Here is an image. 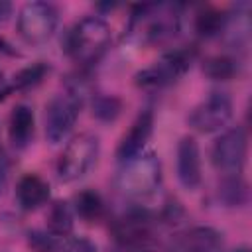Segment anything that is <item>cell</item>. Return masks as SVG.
<instances>
[{"instance_id":"cell-22","label":"cell","mask_w":252,"mask_h":252,"mask_svg":"<svg viewBox=\"0 0 252 252\" xmlns=\"http://www.w3.org/2000/svg\"><path fill=\"white\" fill-rule=\"evenodd\" d=\"M93 108H94V114H96L98 118L110 120V118H114V116L118 114L120 102H118L116 98H112V96H98V98L94 100Z\"/></svg>"},{"instance_id":"cell-17","label":"cell","mask_w":252,"mask_h":252,"mask_svg":"<svg viewBox=\"0 0 252 252\" xmlns=\"http://www.w3.org/2000/svg\"><path fill=\"white\" fill-rule=\"evenodd\" d=\"M219 199L228 207L242 205L248 199V187L244 179L240 175H224L219 185Z\"/></svg>"},{"instance_id":"cell-4","label":"cell","mask_w":252,"mask_h":252,"mask_svg":"<svg viewBox=\"0 0 252 252\" xmlns=\"http://www.w3.org/2000/svg\"><path fill=\"white\" fill-rule=\"evenodd\" d=\"M57 8L49 2H28L18 12V33L26 43H45L57 28Z\"/></svg>"},{"instance_id":"cell-3","label":"cell","mask_w":252,"mask_h":252,"mask_svg":"<svg viewBox=\"0 0 252 252\" xmlns=\"http://www.w3.org/2000/svg\"><path fill=\"white\" fill-rule=\"evenodd\" d=\"M98 150H100V144H98V138L94 134L83 132V134L73 136L57 159L59 179L67 181V183L81 179L96 163Z\"/></svg>"},{"instance_id":"cell-1","label":"cell","mask_w":252,"mask_h":252,"mask_svg":"<svg viewBox=\"0 0 252 252\" xmlns=\"http://www.w3.org/2000/svg\"><path fill=\"white\" fill-rule=\"evenodd\" d=\"M161 183V163L154 152H140L134 158L120 161L114 177L116 189L134 199L148 197L158 191Z\"/></svg>"},{"instance_id":"cell-12","label":"cell","mask_w":252,"mask_h":252,"mask_svg":"<svg viewBox=\"0 0 252 252\" xmlns=\"http://www.w3.org/2000/svg\"><path fill=\"white\" fill-rule=\"evenodd\" d=\"M152 130H154V114H152V110H142L130 124L128 132L120 138V144L116 148L118 159L124 161L128 158H134L140 152H144V146L152 136Z\"/></svg>"},{"instance_id":"cell-16","label":"cell","mask_w":252,"mask_h":252,"mask_svg":"<svg viewBox=\"0 0 252 252\" xmlns=\"http://www.w3.org/2000/svg\"><path fill=\"white\" fill-rule=\"evenodd\" d=\"M47 230L59 238H65L73 230V209L65 201H55L47 213Z\"/></svg>"},{"instance_id":"cell-19","label":"cell","mask_w":252,"mask_h":252,"mask_svg":"<svg viewBox=\"0 0 252 252\" xmlns=\"http://www.w3.org/2000/svg\"><path fill=\"white\" fill-rule=\"evenodd\" d=\"M226 24H228V16H224L222 12H217V10H205L195 20L197 32L201 35H207V37L217 35L222 30H226Z\"/></svg>"},{"instance_id":"cell-10","label":"cell","mask_w":252,"mask_h":252,"mask_svg":"<svg viewBox=\"0 0 252 252\" xmlns=\"http://www.w3.org/2000/svg\"><path fill=\"white\" fill-rule=\"evenodd\" d=\"M222 234L213 226L187 228L167 242V252H220Z\"/></svg>"},{"instance_id":"cell-15","label":"cell","mask_w":252,"mask_h":252,"mask_svg":"<svg viewBox=\"0 0 252 252\" xmlns=\"http://www.w3.org/2000/svg\"><path fill=\"white\" fill-rule=\"evenodd\" d=\"M73 209H75V213H77L83 220L94 222V220H98V219L104 215V201H102V197H100L96 191H93V189H83V191H79V193L75 195V199H73Z\"/></svg>"},{"instance_id":"cell-9","label":"cell","mask_w":252,"mask_h":252,"mask_svg":"<svg viewBox=\"0 0 252 252\" xmlns=\"http://www.w3.org/2000/svg\"><path fill=\"white\" fill-rule=\"evenodd\" d=\"M232 116V100L226 93H211L203 102H199L191 114L189 124L197 132H217L228 124Z\"/></svg>"},{"instance_id":"cell-21","label":"cell","mask_w":252,"mask_h":252,"mask_svg":"<svg viewBox=\"0 0 252 252\" xmlns=\"http://www.w3.org/2000/svg\"><path fill=\"white\" fill-rule=\"evenodd\" d=\"M28 244L33 252H61V238L51 234L49 230H30Z\"/></svg>"},{"instance_id":"cell-25","label":"cell","mask_w":252,"mask_h":252,"mask_svg":"<svg viewBox=\"0 0 252 252\" xmlns=\"http://www.w3.org/2000/svg\"><path fill=\"white\" fill-rule=\"evenodd\" d=\"M10 14H12V4H10V2L0 0V22H6Z\"/></svg>"},{"instance_id":"cell-14","label":"cell","mask_w":252,"mask_h":252,"mask_svg":"<svg viewBox=\"0 0 252 252\" xmlns=\"http://www.w3.org/2000/svg\"><path fill=\"white\" fill-rule=\"evenodd\" d=\"M8 136L14 148H26L33 138V112L28 104H16L8 118Z\"/></svg>"},{"instance_id":"cell-2","label":"cell","mask_w":252,"mask_h":252,"mask_svg":"<svg viewBox=\"0 0 252 252\" xmlns=\"http://www.w3.org/2000/svg\"><path fill=\"white\" fill-rule=\"evenodd\" d=\"M110 43V28L98 16L79 20L67 33L65 49L81 65L96 63Z\"/></svg>"},{"instance_id":"cell-13","label":"cell","mask_w":252,"mask_h":252,"mask_svg":"<svg viewBox=\"0 0 252 252\" xmlns=\"http://www.w3.org/2000/svg\"><path fill=\"white\" fill-rule=\"evenodd\" d=\"M16 199L24 211H33L47 203L49 199V185L37 173H26L20 177L16 185Z\"/></svg>"},{"instance_id":"cell-5","label":"cell","mask_w":252,"mask_h":252,"mask_svg":"<svg viewBox=\"0 0 252 252\" xmlns=\"http://www.w3.org/2000/svg\"><path fill=\"white\" fill-rule=\"evenodd\" d=\"M246 152H248V138L244 128L242 126L228 128L213 144L211 150L213 165L224 175H240L246 163Z\"/></svg>"},{"instance_id":"cell-23","label":"cell","mask_w":252,"mask_h":252,"mask_svg":"<svg viewBox=\"0 0 252 252\" xmlns=\"http://www.w3.org/2000/svg\"><path fill=\"white\" fill-rule=\"evenodd\" d=\"M61 252H96V246L93 240L85 238V236H75L63 242Z\"/></svg>"},{"instance_id":"cell-18","label":"cell","mask_w":252,"mask_h":252,"mask_svg":"<svg viewBox=\"0 0 252 252\" xmlns=\"http://www.w3.org/2000/svg\"><path fill=\"white\" fill-rule=\"evenodd\" d=\"M238 65L228 55H213L203 61V73L215 81H228L236 75Z\"/></svg>"},{"instance_id":"cell-20","label":"cell","mask_w":252,"mask_h":252,"mask_svg":"<svg viewBox=\"0 0 252 252\" xmlns=\"http://www.w3.org/2000/svg\"><path fill=\"white\" fill-rule=\"evenodd\" d=\"M45 73H47V67L41 61H37L33 65H28V67L20 69L14 75V79L10 81L12 83V89H30V87L37 85L45 77Z\"/></svg>"},{"instance_id":"cell-7","label":"cell","mask_w":252,"mask_h":252,"mask_svg":"<svg viewBox=\"0 0 252 252\" xmlns=\"http://www.w3.org/2000/svg\"><path fill=\"white\" fill-rule=\"evenodd\" d=\"M114 240L122 252H150L154 248L152 219L142 211L124 215L114 224Z\"/></svg>"},{"instance_id":"cell-26","label":"cell","mask_w":252,"mask_h":252,"mask_svg":"<svg viewBox=\"0 0 252 252\" xmlns=\"http://www.w3.org/2000/svg\"><path fill=\"white\" fill-rule=\"evenodd\" d=\"M4 183H6V163H4V159H0V191H2Z\"/></svg>"},{"instance_id":"cell-11","label":"cell","mask_w":252,"mask_h":252,"mask_svg":"<svg viewBox=\"0 0 252 252\" xmlns=\"http://www.w3.org/2000/svg\"><path fill=\"white\" fill-rule=\"evenodd\" d=\"M177 177L185 189H197L201 173V152L193 136H183L177 144Z\"/></svg>"},{"instance_id":"cell-27","label":"cell","mask_w":252,"mask_h":252,"mask_svg":"<svg viewBox=\"0 0 252 252\" xmlns=\"http://www.w3.org/2000/svg\"><path fill=\"white\" fill-rule=\"evenodd\" d=\"M228 252H250L246 246H240V248H234V250H228Z\"/></svg>"},{"instance_id":"cell-24","label":"cell","mask_w":252,"mask_h":252,"mask_svg":"<svg viewBox=\"0 0 252 252\" xmlns=\"http://www.w3.org/2000/svg\"><path fill=\"white\" fill-rule=\"evenodd\" d=\"M12 91H14V89H12V83H10V81L4 77V73L0 71V100H2V98H6Z\"/></svg>"},{"instance_id":"cell-8","label":"cell","mask_w":252,"mask_h":252,"mask_svg":"<svg viewBox=\"0 0 252 252\" xmlns=\"http://www.w3.org/2000/svg\"><path fill=\"white\" fill-rule=\"evenodd\" d=\"M79 108H81V100L69 93L57 94L47 102V106H45V138L51 144H59L71 134V130L79 118Z\"/></svg>"},{"instance_id":"cell-6","label":"cell","mask_w":252,"mask_h":252,"mask_svg":"<svg viewBox=\"0 0 252 252\" xmlns=\"http://www.w3.org/2000/svg\"><path fill=\"white\" fill-rule=\"evenodd\" d=\"M191 59L193 55L187 49L167 51L136 75V85L142 89H161L165 85H171L189 69Z\"/></svg>"}]
</instances>
